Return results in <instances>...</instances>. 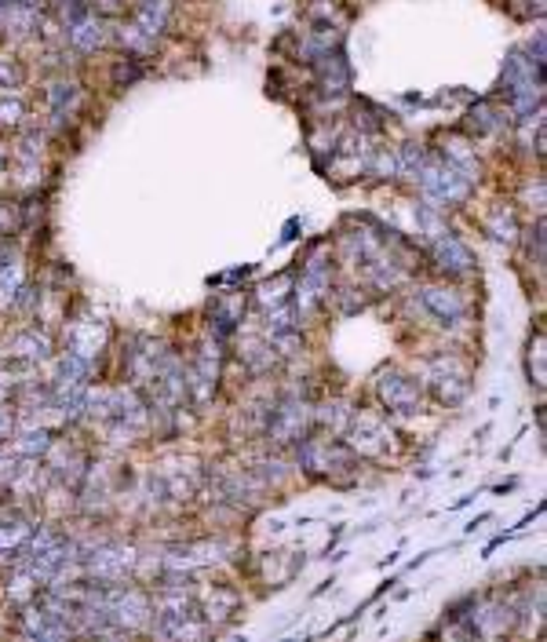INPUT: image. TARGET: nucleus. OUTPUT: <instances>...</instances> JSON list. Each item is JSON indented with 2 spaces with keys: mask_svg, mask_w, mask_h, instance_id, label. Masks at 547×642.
<instances>
[{
  "mask_svg": "<svg viewBox=\"0 0 547 642\" xmlns=\"http://www.w3.org/2000/svg\"><path fill=\"white\" fill-rule=\"evenodd\" d=\"M132 570V555L128 551H121V548H106V551H99L92 559V573L103 584H114V580H124V573Z\"/></svg>",
  "mask_w": 547,
  "mask_h": 642,
  "instance_id": "obj_1",
  "label": "nucleus"
},
{
  "mask_svg": "<svg viewBox=\"0 0 547 642\" xmlns=\"http://www.w3.org/2000/svg\"><path fill=\"white\" fill-rule=\"evenodd\" d=\"M285 642H292V639H285Z\"/></svg>",
  "mask_w": 547,
  "mask_h": 642,
  "instance_id": "obj_4",
  "label": "nucleus"
},
{
  "mask_svg": "<svg viewBox=\"0 0 547 642\" xmlns=\"http://www.w3.org/2000/svg\"><path fill=\"white\" fill-rule=\"evenodd\" d=\"M95 642H124V639H95Z\"/></svg>",
  "mask_w": 547,
  "mask_h": 642,
  "instance_id": "obj_2",
  "label": "nucleus"
},
{
  "mask_svg": "<svg viewBox=\"0 0 547 642\" xmlns=\"http://www.w3.org/2000/svg\"><path fill=\"white\" fill-rule=\"evenodd\" d=\"M230 642H245V635H241V639H230Z\"/></svg>",
  "mask_w": 547,
  "mask_h": 642,
  "instance_id": "obj_3",
  "label": "nucleus"
}]
</instances>
